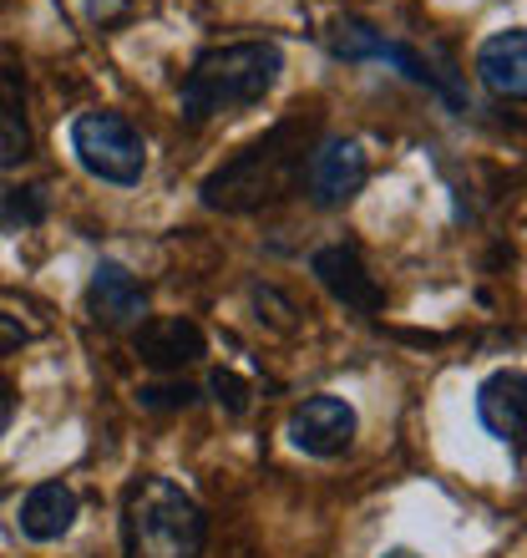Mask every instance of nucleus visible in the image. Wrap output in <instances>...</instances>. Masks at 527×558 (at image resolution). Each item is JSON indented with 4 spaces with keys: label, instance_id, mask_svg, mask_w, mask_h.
<instances>
[{
    "label": "nucleus",
    "instance_id": "1",
    "mask_svg": "<svg viewBox=\"0 0 527 558\" xmlns=\"http://www.w3.org/2000/svg\"><path fill=\"white\" fill-rule=\"evenodd\" d=\"M309 147H315V118L279 122L264 137H254L249 147H238L223 168H213L198 193L213 214H254L264 204H279L299 189Z\"/></svg>",
    "mask_w": 527,
    "mask_h": 558
},
{
    "label": "nucleus",
    "instance_id": "2",
    "mask_svg": "<svg viewBox=\"0 0 527 558\" xmlns=\"http://www.w3.org/2000/svg\"><path fill=\"white\" fill-rule=\"evenodd\" d=\"M279 72H284V51L274 41H234V46H208L193 61L188 82H183V112L177 118L188 128L254 107L274 92Z\"/></svg>",
    "mask_w": 527,
    "mask_h": 558
},
{
    "label": "nucleus",
    "instance_id": "3",
    "mask_svg": "<svg viewBox=\"0 0 527 558\" xmlns=\"http://www.w3.org/2000/svg\"><path fill=\"white\" fill-rule=\"evenodd\" d=\"M208 538L204 508L168 477L132 483L122 502V554L127 558H198Z\"/></svg>",
    "mask_w": 527,
    "mask_h": 558
},
{
    "label": "nucleus",
    "instance_id": "4",
    "mask_svg": "<svg viewBox=\"0 0 527 558\" xmlns=\"http://www.w3.org/2000/svg\"><path fill=\"white\" fill-rule=\"evenodd\" d=\"M72 153H76V162H82L91 178H102V183H118V189L143 183L147 143L122 112H82V118L72 122Z\"/></svg>",
    "mask_w": 527,
    "mask_h": 558
},
{
    "label": "nucleus",
    "instance_id": "5",
    "mask_svg": "<svg viewBox=\"0 0 527 558\" xmlns=\"http://www.w3.org/2000/svg\"><path fill=\"white\" fill-rule=\"evenodd\" d=\"M290 441L305 457H340L355 447V432H360V416L345 397H305L290 412Z\"/></svg>",
    "mask_w": 527,
    "mask_h": 558
},
{
    "label": "nucleus",
    "instance_id": "6",
    "mask_svg": "<svg viewBox=\"0 0 527 558\" xmlns=\"http://www.w3.org/2000/svg\"><path fill=\"white\" fill-rule=\"evenodd\" d=\"M309 198L320 208H340L351 204L355 193L366 189V147L355 143V137H324V143L309 147Z\"/></svg>",
    "mask_w": 527,
    "mask_h": 558
},
{
    "label": "nucleus",
    "instance_id": "7",
    "mask_svg": "<svg viewBox=\"0 0 527 558\" xmlns=\"http://www.w3.org/2000/svg\"><path fill=\"white\" fill-rule=\"evenodd\" d=\"M87 315L91 325H102V330H127L147 315V290L143 279L132 275L127 265L118 259H102V265L91 269V284H87Z\"/></svg>",
    "mask_w": 527,
    "mask_h": 558
},
{
    "label": "nucleus",
    "instance_id": "8",
    "mask_svg": "<svg viewBox=\"0 0 527 558\" xmlns=\"http://www.w3.org/2000/svg\"><path fill=\"white\" fill-rule=\"evenodd\" d=\"M309 269H315V279H320L324 290L335 294L345 310L376 315V310L385 305V290L376 284V275H370L366 259H360L351 244H330V250H320L315 259H309Z\"/></svg>",
    "mask_w": 527,
    "mask_h": 558
},
{
    "label": "nucleus",
    "instance_id": "9",
    "mask_svg": "<svg viewBox=\"0 0 527 558\" xmlns=\"http://www.w3.org/2000/svg\"><path fill=\"white\" fill-rule=\"evenodd\" d=\"M477 416L498 441L517 447L527 426V381L523 371H492L482 386H477Z\"/></svg>",
    "mask_w": 527,
    "mask_h": 558
},
{
    "label": "nucleus",
    "instance_id": "10",
    "mask_svg": "<svg viewBox=\"0 0 527 558\" xmlns=\"http://www.w3.org/2000/svg\"><path fill=\"white\" fill-rule=\"evenodd\" d=\"M204 351H208L204 330L193 320H183V315L147 320L143 330H137V355H143L152 371H183V366H193V361H204Z\"/></svg>",
    "mask_w": 527,
    "mask_h": 558
},
{
    "label": "nucleus",
    "instance_id": "11",
    "mask_svg": "<svg viewBox=\"0 0 527 558\" xmlns=\"http://www.w3.org/2000/svg\"><path fill=\"white\" fill-rule=\"evenodd\" d=\"M477 76H482L487 92L517 102L527 92V31L507 26V31H498V36H487L482 51H477Z\"/></svg>",
    "mask_w": 527,
    "mask_h": 558
},
{
    "label": "nucleus",
    "instance_id": "12",
    "mask_svg": "<svg viewBox=\"0 0 527 558\" xmlns=\"http://www.w3.org/2000/svg\"><path fill=\"white\" fill-rule=\"evenodd\" d=\"M76 513H82V502L66 483H41L30 487L26 502H21V533H26L30 544H57L66 533L76 529Z\"/></svg>",
    "mask_w": 527,
    "mask_h": 558
},
{
    "label": "nucleus",
    "instance_id": "13",
    "mask_svg": "<svg viewBox=\"0 0 527 558\" xmlns=\"http://www.w3.org/2000/svg\"><path fill=\"white\" fill-rule=\"evenodd\" d=\"M324 46H330L335 61H376L385 36L370 26V21H360V15H340V21H330V31H324Z\"/></svg>",
    "mask_w": 527,
    "mask_h": 558
},
{
    "label": "nucleus",
    "instance_id": "14",
    "mask_svg": "<svg viewBox=\"0 0 527 558\" xmlns=\"http://www.w3.org/2000/svg\"><path fill=\"white\" fill-rule=\"evenodd\" d=\"M46 219V189H0V234H21Z\"/></svg>",
    "mask_w": 527,
    "mask_h": 558
},
{
    "label": "nucleus",
    "instance_id": "15",
    "mask_svg": "<svg viewBox=\"0 0 527 558\" xmlns=\"http://www.w3.org/2000/svg\"><path fill=\"white\" fill-rule=\"evenodd\" d=\"M30 147H36V137H30V128H26V112L0 107V173H5V168H21V162L30 158Z\"/></svg>",
    "mask_w": 527,
    "mask_h": 558
},
{
    "label": "nucleus",
    "instance_id": "16",
    "mask_svg": "<svg viewBox=\"0 0 527 558\" xmlns=\"http://www.w3.org/2000/svg\"><path fill=\"white\" fill-rule=\"evenodd\" d=\"M208 391H213V397H219L234 416H238V412H249V386L238 381L234 371H213V376H208Z\"/></svg>",
    "mask_w": 527,
    "mask_h": 558
},
{
    "label": "nucleus",
    "instance_id": "17",
    "mask_svg": "<svg viewBox=\"0 0 527 558\" xmlns=\"http://www.w3.org/2000/svg\"><path fill=\"white\" fill-rule=\"evenodd\" d=\"M137 401H143V407H152V412H158V407H193V401H198V386H143V391H137Z\"/></svg>",
    "mask_w": 527,
    "mask_h": 558
},
{
    "label": "nucleus",
    "instance_id": "18",
    "mask_svg": "<svg viewBox=\"0 0 527 558\" xmlns=\"http://www.w3.org/2000/svg\"><path fill=\"white\" fill-rule=\"evenodd\" d=\"M0 107L26 112V72H21L15 61H0Z\"/></svg>",
    "mask_w": 527,
    "mask_h": 558
},
{
    "label": "nucleus",
    "instance_id": "19",
    "mask_svg": "<svg viewBox=\"0 0 527 558\" xmlns=\"http://www.w3.org/2000/svg\"><path fill=\"white\" fill-rule=\"evenodd\" d=\"M30 330L21 315H11V310H0V355H11V351H21V345H30Z\"/></svg>",
    "mask_w": 527,
    "mask_h": 558
},
{
    "label": "nucleus",
    "instance_id": "20",
    "mask_svg": "<svg viewBox=\"0 0 527 558\" xmlns=\"http://www.w3.org/2000/svg\"><path fill=\"white\" fill-rule=\"evenodd\" d=\"M11 416H15V386L0 376V437H5V426H11Z\"/></svg>",
    "mask_w": 527,
    "mask_h": 558
},
{
    "label": "nucleus",
    "instance_id": "21",
    "mask_svg": "<svg viewBox=\"0 0 527 558\" xmlns=\"http://www.w3.org/2000/svg\"><path fill=\"white\" fill-rule=\"evenodd\" d=\"M381 558H421V554H410V548H385Z\"/></svg>",
    "mask_w": 527,
    "mask_h": 558
},
{
    "label": "nucleus",
    "instance_id": "22",
    "mask_svg": "<svg viewBox=\"0 0 527 558\" xmlns=\"http://www.w3.org/2000/svg\"><path fill=\"white\" fill-rule=\"evenodd\" d=\"M0 498H5V483H0Z\"/></svg>",
    "mask_w": 527,
    "mask_h": 558
}]
</instances>
